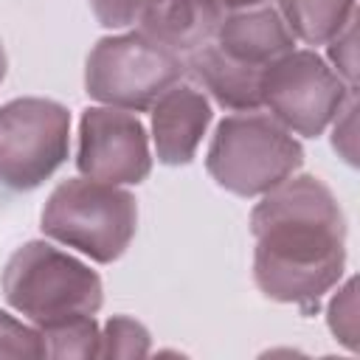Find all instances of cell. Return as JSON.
Returning a JSON list of instances; mask_svg holds the SVG:
<instances>
[{
	"mask_svg": "<svg viewBox=\"0 0 360 360\" xmlns=\"http://www.w3.org/2000/svg\"><path fill=\"white\" fill-rule=\"evenodd\" d=\"M354 112H357V93H352L349 101L343 104V110L335 115V129H332V146H335V152H340V158L349 166L357 163V152H354Z\"/></svg>",
	"mask_w": 360,
	"mask_h": 360,
	"instance_id": "20",
	"label": "cell"
},
{
	"mask_svg": "<svg viewBox=\"0 0 360 360\" xmlns=\"http://www.w3.org/2000/svg\"><path fill=\"white\" fill-rule=\"evenodd\" d=\"M0 287L8 307L34 326L96 315L104 301L98 273L42 239H31L8 256Z\"/></svg>",
	"mask_w": 360,
	"mask_h": 360,
	"instance_id": "2",
	"label": "cell"
},
{
	"mask_svg": "<svg viewBox=\"0 0 360 360\" xmlns=\"http://www.w3.org/2000/svg\"><path fill=\"white\" fill-rule=\"evenodd\" d=\"M222 17L219 0H152L138 20V31L186 59L214 39Z\"/></svg>",
	"mask_w": 360,
	"mask_h": 360,
	"instance_id": "11",
	"label": "cell"
},
{
	"mask_svg": "<svg viewBox=\"0 0 360 360\" xmlns=\"http://www.w3.org/2000/svg\"><path fill=\"white\" fill-rule=\"evenodd\" d=\"M186 76V59L141 31L101 37L84 62V93L107 107L143 112Z\"/></svg>",
	"mask_w": 360,
	"mask_h": 360,
	"instance_id": "5",
	"label": "cell"
},
{
	"mask_svg": "<svg viewBox=\"0 0 360 360\" xmlns=\"http://www.w3.org/2000/svg\"><path fill=\"white\" fill-rule=\"evenodd\" d=\"M253 281L270 301L301 309L340 281L346 267V217L332 188L315 174H292L250 211Z\"/></svg>",
	"mask_w": 360,
	"mask_h": 360,
	"instance_id": "1",
	"label": "cell"
},
{
	"mask_svg": "<svg viewBox=\"0 0 360 360\" xmlns=\"http://www.w3.org/2000/svg\"><path fill=\"white\" fill-rule=\"evenodd\" d=\"M39 228L48 239L110 264L129 248L138 231V202L121 186L93 177L62 180L45 200Z\"/></svg>",
	"mask_w": 360,
	"mask_h": 360,
	"instance_id": "4",
	"label": "cell"
},
{
	"mask_svg": "<svg viewBox=\"0 0 360 360\" xmlns=\"http://www.w3.org/2000/svg\"><path fill=\"white\" fill-rule=\"evenodd\" d=\"M329 45V59L335 65V73L349 84H354V73H357V14L326 42Z\"/></svg>",
	"mask_w": 360,
	"mask_h": 360,
	"instance_id": "18",
	"label": "cell"
},
{
	"mask_svg": "<svg viewBox=\"0 0 360 360\" xmlns=\"http://www.w3.org/2000/svg\"><path fill=\"white\" fill-rule=\"evenodd\" d=\"M37 329L45 338L48 357H98L101 329L93 315H76Z\"/></svg>",
	"mask_w": 360,
	"mask_h": 360,
	"instance_id": "14",
	"label": "cell"
},
{
	"mask_svg": "<svg viewBox=\"0 0 360 360\" xmlns=\"http://www.w3.org/2000/svg\"><path fill=\"white\" fill-rule=\"evenodd\" d=\"M76 166L84 177L138 186L152 172L149 135L143 121L118 107H87L79 121V152Z\"/></svg>",
	"mask_w": 360,
	"mask_h": 360,
	"instance_id": "8",
	"label": "cell"
},
{
	"mask_svg": "<svg viewBox=\"0 0 360 360\" xmlns=\"http://www.w3.org/2000/svg\"><path fill=\"white\" fill-rule=\"evenodd\" d=\"M149 329L129 318V315H112L98 340V357H146L149 354Z\"/></svg>",
	"mask_w": 360,
	"mask_h": 360,
	"instance_id": "15",
	"label": "cell"
},
{
	"mask_svg": "<svg viewBox=\"0 0 360 360\" xmlns=\"http://www.w3.org/2000/svg\"><path fill=\"white\" fill-rule=\"evenodd\" d=\"M352 93L357 87H349L321 53L307 48L281 53L262 73V107L304 138H318Z\"/></svg>",
	"mask_w": 360,
	"mask_h": 360,
	"instance_id": "6",
	"label": "cell"
},
{
	"mask_svg": "<svg viewBox=\"0 0 360 360\" xmlns=\"http://www.w3.org/2000/svg\"><path fill=\"white\" fill-rule=\"evenodd\" d=\"M354 290H357V284H354V278H349L335 292V298L329 301V309H326L332 335L340 343H346L352 352L357 349V295H354Z\"/></svg>",
	"mask_w": 360,
	"mask_h": 360,
	"instance_id": "17",
	"label": "cell"
},
{
	"mask_svg": "<svg viewBox=\"0 0 360 360\" xmlns=\"http://www.w3.org/2000/svg\"><path fill=\"white\" fill-rule=\"evenodd\" d=\"M70 149V112L53 98H14L0 107V183L39 188Z\"/></svg>",
	"mask_w": 360,
	"mask_h": 360,
	"instance_id": "7",
	"label": "cell"
},
{
	"mask_svg": "<svg viewBox=\"0 0 360 360\" xmlns=\"http://www.w3.org/2000/svg\"><path fill=\"white\" fill-rule=\"evenodd\" d=\"M186 73H191L205 93L214 96L219 107L250 112L262 107V73L259 68H248L225 56L217 42H205L191 56H186Z\"/></svg>",
	"mask_w": 360,
	"mask_h": 360,
	"instance_id": "12",
	"label": "cell"
},
{
	"mask_svg": "<svg viewBox=\"0 0 360 360\" xmlns=\"http://www.w3.org/2000/svg\"><path fill=\"white\" fill-rule=\"evenodd\" d=\"M278 14L295 39L326 45L357 14V0H278Z\"/></svg>",
	"mask_w": 360,
	"mask_h": 360,
	"instance_id": "13",
	"label": "cell"
},
{
	"mask_svg": "<svg viewBox=\"0 0 360 360\" xmlns=\"http://www.w3.org/2000/svg\"><path fill=\"white\" fill-rule=\"evenodd\" d=\"M6 70H8V59H6V48H3V42H0V82L6 79Z\"/></svg>",
	"mask_w": 360,
	"mask_h": 360,
	"instance_id": "22",
	"label": "cell"
},
{
	"mask_svg": "<svg viewBox=\"0 0 360 360\" xmlns=\"http://www.w3.org/2000/svg\"><path fill=\"white\" fill-rule=\"evenodd\" d=\"M264 3H270V0H219V6L228 8V11H236V8H253V6H264Z\"/></svg>",
	"mask_w": 360,
	"mask_h": 360,
	"instance_id": "21",
	"label": "cell"
},
{
	"mask_svg": "<svg viewBox=\"0 0 360 360\" xmlns=\"http://www.w3.org/2000/svg\"><path fill=\"white\" fill-rule=\"evenodd\" d=\"M217 48L239 65L264 70L273 59L295 48V37L270 3L228 11L214 34Z\"/></svg>",
	"mask_w": 360,
	"mask_h": 360,
	"instance_id": "10",
	"label": "cell"
},
{
	"mask_svg": "<svg viewBox=\"0 0 360 360\" xmlns=\"http://www.w3.org/2000/svg\"><path fill=\"white\" fill-rule=\"evenodd\" d=\"M152 141L163 166H186L214 118L211 101L194 84H172L152 107Z\"/></svg>",
	"mask_w": 360,
	"mask_h": 360,
	"instance_id": "9",
	"label": "cell"
},
{
	"mask_svg": "<svg viewBox=\"0 0 360 360\" xmlns=\"http://www.w3.org/2000/svg\"><path fill=\"white\" fill-rule=\"evenodd\" d=\"M0 357H48L42 332L0 309Z\"/></svg>",
	"mask_w": 360,
	"mask_h": 360,
	"instance_id": "16",
	"label": "cell"
},
{
	"mask_svg": "<svg viewBox=\"0 0 360 360\" xmlns=\"http://www.w3.org/2000/svg\"><path fill=\"white\" fill-rule=\"evenodd\" d=\"M304 163V146L273 115L250 110L225 115L208 143L205 169L236 197H262Z\"/></svg>",
	"mask_w": 360,
	"mask_h": 360,
	"instance_id": "3",
	"label": "cell"
},
{
	"mask_svg": "<svg viewBox=\"0 0 360 360\" xmlns=\"http://www.w3.org/2000/svg\"><path fill=\"white\" fill-rule=\"evenodd\" d=\"M152 0H90V8L104 28H127L135 25L143 14V8Z\"/></svg>",
	"mask_w": 360,
	"mask_h": 360,
	"instance_id": "19",
	"label": "cell"
}]
</instances>
